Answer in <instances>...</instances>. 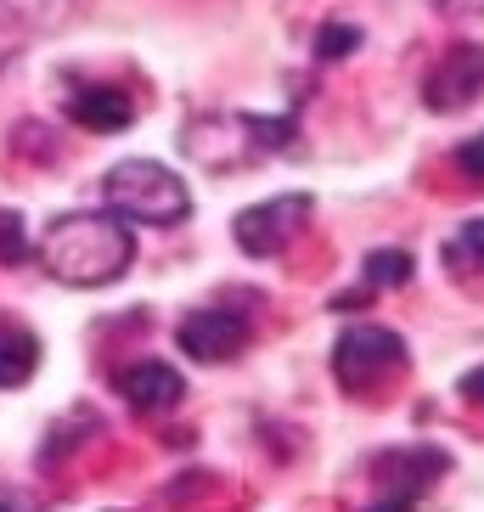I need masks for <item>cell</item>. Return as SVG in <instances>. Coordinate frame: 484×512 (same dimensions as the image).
Here are the masks:
<instances>
[{"label":"cell","instance_id":"30bf717a","mask_svg":"<svg viewBox=\"0 0 484 512\" xmlns=\"http://www.w3.org/2000/svg\"><path fill=\"white\" fill-rule=\"evenodd\" d=\"M40 366V338L23 321L0 316V389H23Z\"/></svg>","mask_w":484,"mask_h":512},{"label":"cell","instance_id":"5bb4252c","mask_svg":"<svg viewBox=\"0 0 484 512\" xmlns=\"http://www.w3.org/2000/svg\"><path fill=\"white\" fill-rule=\"evenodd\" d=\"M29 259V242H23V226H17V214L0 209V265H23Z\"/></svg>","mask_w":484,"mask_h":512},{"label":"cell","instance_id":"8992f818","mask_svg":"<svg viewBox=\"0 0 484 512\" xmlns=\"http://www.w3.org/2000/svg\"><path fill=\"white\" fill-rule=\"evenodd\" d=\"M175 338H181V349L192 361L220 366V361H237L242 349H248L254 327H248V316L231 310V304H209V310H192V316L175 327Z\"/></svg>","mask_w":484,"mask_h":512},{"label":"cell","instance_id":"7c38bea8","mask_svg":"<svg viewBox=\"0 0 484 512\" xmlns=\"http://www.w3.org/2000/svg\"><path fill=\"white\" fill-rule=\"evenodd\" d=\"M406 276H411L406 248H378V254H366V282L372 287H400Z\"/></svg>","mask_w":484,"mask_h":512},{"label":"cell","instance_id":"ba28073f","mask_svg":"<svg viewBox=\"0 0 484 512\" xmlns=\"http://www.w3.org/2000/svg\"><path fill=\"white\" fill-rule=\"evenodd\" d=\"M119 394L141 417H164V411H175L186 400V377L169 361H136L119 372Z\"/></svg>","mask_w":484,"mask_h":512},{"label":"cell","instance_id":"2e32d148","mask_svg":"<svg viewBox=\"0 0 484 512\" xmlns=\"http://www.w3.org/2000/svg\"><path fill=\"white\" fill-rule=\"evenodd\" d=\"M0 512H40V501L29 490H17V484H0Z\"/></svg>","mask_w":484,"mask_h":512},{"label":"cell","instance_id":"5b68a950","mask_svg":"<svg viewBox=\"0 0 484 512\" xmlns=\"http://www.w3.org/2000/svg\"><path fill=\"white\" fill-rule=\"evenodd\" d=\"M400 366H406V344L389 327H349L333 349V372L344 389H372L378 377L400 372Z\"/></svg>","mask_w":484,"mask_h":512},{"label":"cell","instance_id":"52a82bcc","mask_svg":"<svg viewBox=\"0 0 484 512\" xmlns=\"http://www.w3.org/2000/svg\"><path fill=\"white\" fill-rule=\"evenodd\" d=\"M479 96H484V46L462 40V46H451L434 62V74L423 85V102H428V113H462Z\"/></svg>","mask_w":484,"mask_h":512},{"label":"cell","instance_id":"9c48e42d","mask_svg":"<svg viewBox=\"0 0 484 512\" xmlns=\"http://www.w3.org/2000/svg\"><path fill=\"white\" fill-rule=\"evenodd\" d=\"M68 119L91 136H119V130L136 124V102H130L124 85H79L68 96Z\"/></svg>","mask_w":484,"mask_h":512},{"label":"cell","instance_id":"ac0fdd59","mask_svg":"<svg viewBox=\"0 0 484 512\" xmlns=\"http://www.w3.org/2000/svg\"><path fill=\"white\" fill-rule=\"evenodd\" d=\"M462 400H473V406H484V366H473V372L462 377Z\"/></svg>","mask_w":484,"mask_h":512},{"label":"cell","instance_id":"7a4b0ae2","mask_svg":"<svg viewBox=\"0 0 484 512\" xmlns=\"http://www.w3.org/2000/svg\"><path fill=\"white\" fill-rule=\"evenodd\" d=\"M102 197L119 220H136V226H181L192 214V192L169 164L158 158H124L102 175Z\"/></svg>","mask_w":484,"mask_h":512},{"label":"cell","instance_id":"4fadbf2b","mask_svg":"<svg viewBox=\"0 0 484 512\" xmlns=\"http://www.w3.org/2000/svg\"><path fill=\"white\" fill-rule=\"evenodd\" d=\"M355 46H361V29H355V23H327V29H321V40H316V51L327 62L344 57V51H355Z\"/></svg>","mask_w":484,"mask_h":512},{"label":"cell","instance_id":"277c9868","mask_svg":"<svg viewBox=\"0 0 484 512\" xmlns=\"http://www.w3.org/2000/svg\"><path fill=\"white\" fill-rule=\"evenodd\" d=\"M310 214H316V203L304 192H282V197H271V203L242 209L237 220H231V237H237L242 254L271 259V254H282V248L299 242V231L310 226Z\"/></svg>","mask_w":484,"mask_h":512},{"label":"cell","instance_id":"e0dca14e","mask_svg":"<svg viewBox=\"0 0 484 512\" xmlns=\"http://www.w3.org/2000/svg\"><path fill=\"white\" fill-rule=\"evenodd\" d=\"M434 12H445V17H479L484 12V0H428Z\"/></svg>","mask_w":484,"mask_h":512},{"label":"cell","instance_id":"9a60e30c","mask_svg":"<svg viewBox=\"0 0 484 512\" xmlns=\"http://www.w3.org/2000/svg\"><path fill=\"white\" fill-rule=\"evenodd\" d=\"M456 169H462L468 181H484V136H473V141L456 147Z\"/></svg>","mask_w":484,"mask_h":512},{"label":"cell","instance_id":"8fae6325","mask_svg":"<svg viewBox=\"0 0 484 512\" xmlns=\"http://www.w3.org/2000/svg\"><path fill=\"white\" fill-rule=\"evenodd\" d=\"M445 271L451 276H479L484 271V220H468L445 242Z\"/></svg>","mask_w":484,"mask_h":512},{"label":"cell","instance_id":"3957f363","mask_svg":"<svg viewBox=\"0 0 484 512\" xmlns=\"http://www.w3.org/2000/svg\"><path fill=\"white\" fill-rule=\"evenodd\" d=\"M293 119H259V113H203L186 130V152L203 164H248L271 147H293Z\"/></svg>","mask_w":484,"mask_h":512},{"label":"cell","instance_id":"6da1fadb","mask_svg":"<svg viewBox=\"0 0 484 512\" xmlns=\"http://www.w3.org/2000/svg\"><path fill=\"white\" fill-rule=\"evenodd\" d=\"M136 259V237L113 209H85L51 220L40 237V265L62 287H107Z\"/></svg>","mask_w":484,"mask_h":512}]
</instances>
